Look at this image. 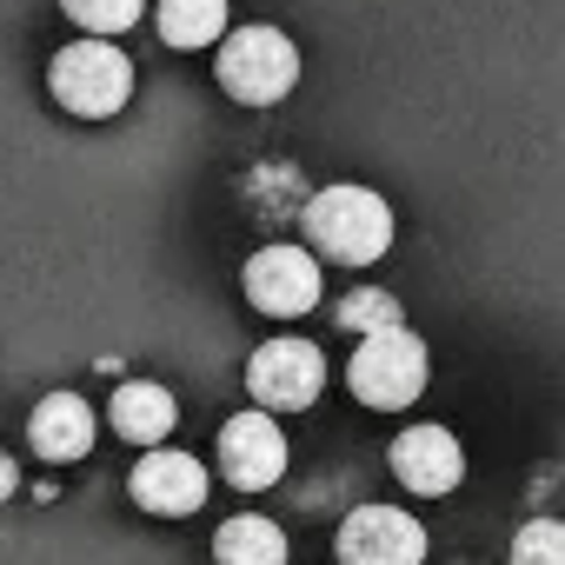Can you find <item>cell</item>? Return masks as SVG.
Segmentation results:
<instances>
[{
	"label": "cell",
	"mask_w": 565,
	"mask_h": 565,
	"mask_svg": "<svg viewBox=\"0 0 565 565\" xmlns=\"http://www.w3.org/2000/svg\"><path fill=\"white\" fill-rule=\"evenodd\" d=\"M512 565H565V525L558 519H532L512 539Z\"/></svg>",
	"instance_id": "17"
},
{
	"label": "cell",
	"mask_w": 565,
	"mask_h": 565,
	"mask_svg": "<svg viewBox=\"0 0 565 565\" xmlns=\"http://www.w3.org/2000/svg\"><path fill=\"white\" fill-rule=\"evenodd\" d=\"M333 552H340V565H419L426 525L399 505H360V512H347Z\"/></svg>",
	"instance_id": "7"
},
{
	"label": "cell",
	"mask_w": 565,
	"mask_h": 565,
	"mask_svg": "<svg viewBox=\"0 0 565 565\" xmlns=\"http://www.w3.org/2000/svg\"><path fill=\"white\" fill-rule=\"evenodd\" d=\"M220 472L239 492H266L287 472V433H279L266 413H233L220 426Z\"/></svg>",
	"instance_id": "8"
},
{
	"label": "cell",
	"mask_w": 565,
	"mask_h": 565,
	"mask_svg": "<svg viewBox=\"0 0 565 565\" xmlns=\"http://www.w3.org/2000/svg\"><path fill=\"white\" fill-rule=\"evenodd\" d=\"M300 81V54L279 28H233L220 34V87L239 107H273Z\"/></svg>",
	"instance_id": "2"
},
{
	"label": "cell",
	"mask_w": 565,
	"mask_h": 565,
	"mask_svg": "<svg viewBox=\"0 0 565 565\" xmlns=\"http://www.w3.org/2000/svg\"><path fill=\"white\" fill-rule=\"evenodd\" d=\"M300 220H307L313 253H327L340 266H373L393 246V213L373 186H320Z\"/></svg>",
	"instance_id": "1"
},
{
	"label": "cell",
	"mask_w": 565,
	"mask_h": 565,
	"mask_svg": "<svg viewBox=\"0 0 565 565\" xmlns=\"http://www.w3.org/2000/svg\"><path fill=\"white\" fill-rule=\"evenodd\" d=\"M246 386L266 413H300L320 399L327 386V353L313 340H266L253 360H246Z\"/></svg>",
	"instance_id": "5"
},
{
	"label": "cell",
	"mask_w": 565,
	"mask_h": 565,
	"mask_svg": "<svg viewBox=\"0 0 565 565\" xmlns=\"http://www.w3.org/2000/svg\"><path fill=\"white\" fill-rule=\"evenodd\" d=\"M134 499L147 505V512H160V519H186V512H200L206 505V466L193 459V452H173V446H153L140 466H134Z\"/></svg>",
	"instance_id": "9"
},
{
	"label": "cell",
	"mask_w": 565,
	"mask_h": 565,
	"mask_svg": "<svg viewBox=\"0 0 565 565\" xmlns=\"http://www.w3.org/2000/svg\"><path fill=\"white\" fill-rule=\"evenodd\" d=\"M173 419H180V406H173V393L153 386V380H127V386L114 393V433L134 439V446H160V439L173 433Z\"/></svg>",
	"instance_id": "12"
},
{
	"label": "cell",
	"mask_w": 565,
	"mask_h": 565,
	"mask_svg": "<svg viewBox=\"0 0 565 565\" xmlns=\"http://www.w3.org/2000/svg\"><path fill=\"white\" fill-rule=\"evenodd\" d=\"M54 100L67 107V114H81V120H114L120 107H127V94H134V61L114 47V41H74V47H61L54 54Z\"/></svg>",
	"instance_id": "3"
},
{
	"label": "cell",
	"mask_w": 565,
	"mask_h": 565,
	"mask_svg": "<svg viewBox=\"0 0 565 565\" xmlns=\"http://www.w3.org/2000/svg\"><path fill=\"white\" fill-rule=\"evenodd\" d=\"M246 300L273 320H294L320 307V259L307 246H259L246 259Z\"/></svg>",
	"instance_id": "6"
},
{
	"label": "cell",
	"mask_w": 565,
	"mask_h": 565,
	"mask_svg": "<svg viewBox=\"0 0 565 565\" xmlns=\"http://www.w3.org/2000/svg\"><path fill=\"white\" fill-rule=\"evenodd\" d=\"M393 472H399L406 492L439 499V492H452L466 479V452H459V439L446 426H406L393 439Z\"/></svg>",
	"instance_id": "10"
},
{
	"label": "cell",
	"mask_w": 565,
	"mask_h": 565,
	"mask_svg": "<svg viewBox=\"0 0 565 565\" xmlns=\"http://www.w3.org/2000/svg\"><path fill=\"white\" fill-rule=\"evenodd\" d=\"M61 8H67V21H81L94 41H107V34H120V28L140 21L147 0H61Z\"/></svg>",
	"instance_id": "16"
},
{
	"label": "cell",
	"mask_w": 565,
	"mask_h": 565,
	"mask_svg": "<svg viewBox=\"0 0 565 565\" xmlns=\"http://www.w3.org/2000/svg\"><path fill=\"white\" fill-rule=\"evenodd\" d=\"M347 380H353V399H360V406L399 413V406H413V399L426 393V340L406 333V327L366 333L360 353H353V366H347Z\"/></svg>",
	"instance_id": "4"
},
{
	"label": "cell",
	"mask_w": 565,
	"mask_h": 565,
	"mask_svg": "<svg viewBox=\"0 0 565 565\" xmlns=\"http://www.w3.org/2000/svg\"><path fill=\"white\" fill-rule=\"evenodd\" d=\"M340 327L366 340V333H386V327H406V320H399V300H393L386 287H353V294L340 300Z\"/></svg>",
	"instance_id": "15"
},
{
	"label": "cell",
	"mask_w": 565,
	"mask_h": 565,
	"mask_svg": "<svg viewBox=\"0 0 565 565\" xmlns=\"http://www.w3.org/2000/svg\"><path fill=\"white\" fill-rule=\"evenodd\" d=\"M14 486H21V472H14V459L0 452V499H14Z\"/></svg>",
	"instance_id": "18"
},
{
	"label": "cell",
	"mask_w": 565,
	"mask_h": 565,
	"mask_svg": "<svg viewBox=\"0 0 565 565\" xmlns=\"http://www.w3.org/2000/svg\"><path fill=\"white\" fill-rule=\"evenodd\" d=\"M220 34H226V0H160L167 47H213Z\"/></svg>",
	"instance_id": "14"
},
{
	"label": "cell",
	"mask_w": 565,
	"mask_h": 565,
	"mask_svg": "<svg viewBox=\"0 0 565 565\" xmlns=\"http://www.w3.org/2000/svg\"><path fill=\"white\" fill-rule=\"evenodd\" d=\"M94 406L81 399V393H47L41 406H34V419H28V439H34V452L41 459H87L94 452Z\"/></svg>",
	"instance_id": "11"
},
{
	"label": "cell",
	"mask_w": 565,
	"mask_h": 565,
	"mask_svg": "<svg viewBox=\"0 0 565 565\" xmlns=\"http://www.w3.org/2000/svg\"><path fill=\"white\" fill-rule=\"evenodd\" d=\"M213 558L220 565H287V532L259 512H239L213 532Z\"/></svg>",
	"instance_id": "13"
}]
</instances>
